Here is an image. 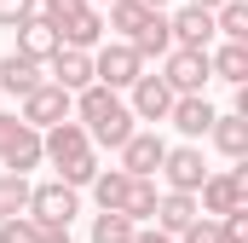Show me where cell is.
I'll return each instance as SVG.
<instances>
[{
  "instance_id": "6da1fadb",
  "label": "cell",
  "mask_w": 248,
  "mask_h": 243,
  "mask_svg": "<svg viewBox=\"0 0 248 243\" xmlns=\"http://www.w3.org/2000/svg\"><path fill=\"white\" fill-rule=\"evenodd\" d=\"M69 116L87 127L93 151H122L127 139L139 133L127 99H122V93H110V87H87V93H75V110H69Z\"/></svg>"
},
{
  "instance_id": "7a4b0ae2",
  "label": "cell",
  "mask_w": 248,
  "mask_h": 243,
  "mask_svg": "<svg viewBox=\"0 0 248 243\" xmlns=\"http://www.w3.org/2000/svg\"><path fill=\"white\" fill-rule=\"evenodd\" d=\"M23 214L35 220L41 238L69 232V220L81 214V191H69V185H58V180H41V185H29V208H23Z\"/></svg>"
},
{
  "instance_id": "3957f363",
  "label": "cell",
  "mask_w": 248,
  "mask_h": 243,
  "mask_svg": "<svg viewBox=\"0 0 248 243\" xmlns=\"http://www.w3.org/2000/svg\"><path fill=\"white\" fill-rule=\"evenodd\" d=\"M243 203H248V162L225 168V174H208L202 191H196V208H202L208 220H225V214L243 208Z\"/></svg>"
},
{
  "instance_id": "277c9868",
  "label": "cell",
  "mask_w": 248,
  "mask_h": 243,
  "mask_svg": "<svg viewBox=\"0 0 248 243\" xmlns=\"http://www.w3.org/2000/svg\"><path fill=\"white\" fill-rule=\"evenodd\" d=\"M162 81H168V93H173V99H202V93H208V81H214L208 52H185V47H173V52L162 58Z\"/></svg>"
},
{
  "instance_id": "5b68a950",
  "label": "cell",
  "mask_w": 248,
  "mask_h": 243,
  "mask_svg": "<svg viewBox=\"0 0 248 243\" xmlns=\"http://www.w3.org/2000/svg\"><path fill=\"white\" fill-rule=\"evenodd\" d=\"M139 75H144V64H139V52H133L127 41H104V47L93 52V81L110 87V93H127Z\"/></svg>"
},
{
  "instance_id": "8992f818",
  "label": "cell",
  "mask_w": 248,
  "mask_h": 243,
  "mask_svg": "<svg viewBox=\"0 0 248 243\" xmlns=\"http://www.w3.org/2000/svg\"><path fill=\"white\" fill-rule=\"evenodd\" d=\"M69 110H75V99H69L63 87H52V81H41L29 99H17V122H23V127H35V133H46V127L69 122Z\"/></svg>"
},
{
  "instance_id": "52a82bcc",
  "label": "cell",
  "mask_w": 248,
  "mask_h": 243,
  "mask_svg": "<svg viewBox=\"0 0 248 243\" xmlns=\"http://www.w3.org/2000/svg\"><path fill=\"white\" fill-rule=\"evenodd\" d=\"M116 156H122L116 168H122L127 180H156V168H162V156H168V139H162L156 127H139Z\"/></svg>"
},
{
  "instance_id": "ba28073f",
  "label": "cell",
  "mask_w": 248,
  "mask_h": 243,
  "mask_svg": "<svg viewBox=\"0 0 248 243\" xmlns=\"http://www.w3.org/2000/svg\"><path fill=\"white\" fill-rule=\"evenodd\" d=\"M156 174L168 180V191H185V197H196V191H202V180H208L202 145H168V156H162V168H156Z\"/></svg>"
},
{
  "instance_id": "9c48e42d",
  "label": "cell",
  "mask_w": 248,
  "mask_h": 243,
  "mask_svg": "<svg viewBox=\"0 0 248 243\" xmlns=\"http://www.w3.org/2000/svg\"><path fill=\"white\" fill-rule=\"evenodd\" d=\"M127 110H133V122H150V127H156V122H168V110H173V93H168V81L144 69V75L127 87Z\"/></svg>"
},
{
  "instance_id": "30bf717a",
  "label": "cell",
  "mask_w": 248,
  "mask_h": 243,
  "mask_svg": "<svg viewBox=\"0 0 248 243\" xmlns=\"http://www.w3.org/2000/svg\"><path fill=\"white\" fill-rule=\"evenodd\" d=\"M168 35H173V47H185V52H208V47H214V12L179 6V12L168 17Z\"/></svg>"
},
{
  "instance_id": "8fae6325",
  "label": "cell",
  "mask_w": 248,
  "mask_h": 243,
  "mask_svg": "<svg viewBox=\"0 0 248 243\" xmlns=\"http://www.w3.org/2000/svg\"><path fill=\"white\" fill-rule=\"evenodd\" d=\"M81 151H93V139H87V127L69 116V122H58V127H46L41 133V156L52 162V168H63V162H75Z\"/></svg>"
},
{
  "instance_id": "7c38bea8",
  "label": "cell",
  "mask_w": 248,
  "mask_h": 243,
  "mask_svg": "<svg viewBox=\"0 0 248 243\" xmlns=\"http://www.w3.org/2000/svg\"><path fill=\"white\" fill-rule=\"evenodd\" d=\"M12 52H23V58H35V64H52V58L63 52V41H58V29L35 12V17L17 23V47H12Z\"/></svg>"
},
{
  "instance_id": "4fadbf2b",
  "label": "cell",
  "mask_w": 248,
  "mask_h": 243,
  "mask_svg": "<svg viewBox=\"0 0 248 243\" xmlns=\"http://www.w3.org/2000/svg\"><path fill=\"white\" fill-rule=\"evenodd\" d=\"M46 81L63 87L69 99H75V93H87V87H98V81H93V52H69V47H63L58 58H52V75H46Z\"/></svg>"
},
{
  "instance_id": "5bb4252c",
  "label": "cell",
  "mask_w": 248,
  "mask_h": 243,
  "mask_svg": "<svg viewBox=\"0 0 248 243\" xmlns=\"http://www.w3.org/2000/svg\"><path fill=\"white\" fill-rule=\"evenodd\" d=\"M41 81H46V64L23 58V52H6V58H0V93H17V99H29Z\"/></svg>"
},
{
  "instance_id": "9a60e30c",
  "label": "cell",
  "mask_w": 248,
  "mask_h": 243,
  "mask_svg": "<svg viewBox=\"0 0 248 243\" xmlns=\"http://www.w3.org/2000/svg\"><path fill=\"white\" fill-rule=\"evenodd\" d=\"M104 35H110V29H104V12H98V6H87L75 23H63V29H58V41L69 47V52H98Z\"/></svg>"
},
{
  "instance_id": "2e32d148",
  "label": "cell",
  "mask_w": 248,
  "mask_h": 243,
  "mask_svg": "<svg viewBox=\"0 0 248 243\" xmlns=\"http://www.w3.org/2000/svg\"><path fill=\"white\" fill-rule=\"evenodd\" d=\"M214 104L208 99H173V110H168V122L185 133V145H196V139H208V127H214Z\"/></svg>"
},
{
  "instance_id": "e0dca14e",
  "label": "cell",
  "mask_w": 248,
  "mask_h": 243,
  "mask_svg": "<svg viewBox=\"0 0 248 243\" xmlns=\"http://www.w3.org/2000/svg\"><path fill=\"white\" fill-rule=\"evenodd\" d=\"M190 220H202V208H196V197L185 191H162L156 197V232H168V238H179Z\"/></svg>"
},
{
  "instance_id": "ac0fdd59",
  "label": "cell",
  "mask_w": 248,
  "mask_h": 243,
  "mask_svg": "<svg viewBox=\"0 0 248 243\" xmlns=\"http://www.w3.org/2000/svg\"><path fill=\"white\" fill-rule=\"evenodd\" d=\"M208 139H214V151H219V156L243 162V156H248V116H237V110L214 116V127H208Z\"/></svg>"
},
{
  "instance_id": "d6986e66",
  "label": "cell",
  "mask_w": 248,
  "mask_h": 243,
  "mask_svg": "<svg viewBox=\"0 0 248 243\" xmlns=\"http://www.w3.org/2000/svg\"><path fill=\"white\" fill-rule=\"evenodd\" d=\"M208 69H214V81L248 87V47H237V41H219V47H208Z\"/></svg>"
},
{
  "instance_id": "ffe728a7",
  "label": "cell",
  "mask_w": 248,
  "mask_h": 243,
  "mask_svg": "<svg viewBox=\"0 0 248 243\" xmlns=\"http://www.w3.org/2000/svg\"><path fill=\"white\" fill-rule=\"evenodd\" d=\"M150 17H156V12H150L144 0H110V6H104V29H116L122 41H133Z\"/></svg>"
},
{
  "instance_id": "44dd1931",
  "label": "cell",
  "mask_w": 248,
  "mask_h": 243,
  "mask_svg": "<svg viewBox=\"0 0 248 243\" xmlns=\"http://www.w3.org/2000/svg\"><path fill=\"white\" fill-rule=\"evenodd\" d=\"M127 47L139 52V64L168 58V52H173V35H168V12H156V17H150V23H144V29H139L133 41H127Z\"/></svg>"
},
{
  "instance_id": "7402d4cb",
  "label": "cell",
  "mask_w": 248,
  "mask_h": 243,
  "mask_svg": "<svg viewBox=\"0 0 248 243\" xmlns=\"http://www.w3.org/2000/svg\"><path fill=\"white\" fill-rule=\"evenodd\" d=\"M0 162H6V174H23V180H29V168H41V162H46V156H41V133H35V127H23V133L6 145V156H0Z\"/></svg>"
},
{
  "instance_id": "603a6c76",
  "label": "cell",
  "mask_w": 248,
  "mask_h": 243,
  "mask_svg": "<svg viewBox=\"0 0 248 243\" xmlns=\"http://www.w3.org/2000/svg\"><path fill=\"white\" fill-rule=\"evenodd\" d=\"M127 185H133V180H127L122 168H98V180L87 185L93 203H98V214H116V208H122V203H127Z\"/></svg>"
},
{
  "instance_id": "cb8c5ba5",
  "label": "cell",
  "mask_w": 248,
  "mask_h": 243,
  "mask_svg": "<svg viewBox=\"0 0 248 243\" xmlns=\"http://www.w3.org/2000/svg\"><path fill=\"white\" fill-rule=\"evenodd\" d=\"M156 197H162L156 180H133V185H127V203L116 208V214H127L133 226H150V220H156Z\"/></svg>"
},
{
  "instance_id": "d4e9b609",
  "label": "cell",
  "mask_w": 248,
  "mask_h": 243,
  "mask_svg": "<svg viewBox=\"0 0 248 243\" xmlns=\"http://www.w3.org/2000/svg\"><path fill=\"white\" fill-rule=\"evenodd\" d=\"M214 35H219V41L248 47V6H243V0H225V6L214 12Z\"/></svg>"
},
{
  "instance_id": "484cf974",
  "label": "cell",
  "mask_w": 248,
  "mask_h": 243,
  "mask_svg": "<svg viewBox=\"0 0 248 243\" xmlns=\"http://www.w3.org/2000/svg\"><path fill=\"white\" fill-rule=\"evenodd\" d=\"M98 168H104V162H98V151H81L75 162H63V168H58V185H69V191H87V185L98 180Z\"/></svg>"
},
{
  "instance_id": "4316f807",
  "label": "cell",
  "mask_w": 248,
  "mask_h": 243,
  "mask_svg": "<svg viewBox=\"0 0 248 243\" xmlns=\"http://www.w3.org/2000/svg\"><path fill=\"white\" fill-rule=\"evenodd\" d=\"M29 208V180L23 174H0V220H17Z\"/></svg>"
},
{
  "instance_id": "83f0119b",
  "label": "cell",
  "mask_w": 248,
  "mask_h": 243,
  "mask_svg": "<svg viewBox=\"0 0 248 243\" xmlns=\"http://www.w3.org/2000/svg\"><path fill=\"white\" fill-rule=\"evenodd\" d=\"M133 220L127 214H93V243H133Z\"/></svg>"
},
{
  "instance_id": "f1b7e54d",
  "label": "cell",
  "mask_w": 248,
  "mask_h": 243,
  "mask_svg": "<svg viewBox=\"0 0 248 243\" xmlns=\"http://www.w3.org/2000/svg\"><path fill=\"white\" fill-rule=\"evenodd\" d=\"M35 12H41V17H46L52 29H63V23H75V17L87 12V0H41Z\"/></svg>"
},
{
  "instance_id": "f546056e",
  "label": "cell",
  "mask_w": 248,
  "mask_h": 243,
  "mask_svg": "<svg viewBox=\"0 0 248 243\" xmlns=\"http://www.w3.org/2000/svg\"><path fill=\"white\" fill-rule=\"evenodd\" d=\"M173 243H225V232H219V220H208V214H202V220H190Z\"/></svg>"
},
{
  "instance_id": "4dcf8cb0",
  "label": "cell",
  "mask_w": 248,
  "mask_h": 243,
  "mask_svg": "<svg viewBox=\"0 0 248 243\" xmlns=\"http://www.w3.org/2000/svg\"><path fill=\"white\" fill-rule=\"evenodd\" d=\"M0 243H41V232L29 214H17V220H0Z\"/></svg>"
},
{
  "instance_id": "1f68e13d",
  "label": "cell",
  "mask_w": 248,
  "mask_h": 243,
  "mask_svg": "<svg viewBox=\"0 0 248 243\" xmlns=\"http://www.w3.org/2000/svg\"><path fill=\"white\" fill-rule=\"evenodd\" d=\"M23 17H35V0H0V29H17Z\"/></svg>"
},
{
  "instance_id": "d6a6232c",
  "label": "cell",
  "mask_w": 248,
  "mask_h": 243,
  "mask_svg": "<svg viewBox=\"0 0 248 243\" xmlns=\"http://www.w3.org/2000/svg\"><path fill=\"white\" fill-rule=\"evenodd\" d=\"M23 133V122H17V110H0V156H6V145Z\"/></svg>"
},
{
  "instance_id": "836d02e7",
  "label": "cell",
  "mask_w": 248,
  "mask_h": 243,
  "mask_svg": "<svg viewBox=\"0 0 248 243\" xmlns=\"http://www.w3.org/2000/svg\"><path fill=\"white\" fill-rule=\"evenodd\" d=\"M133 243H173V238H168V232H156V226H139V232H133Z\"/></svg>"
},
{
  "instance_id": "e575fe53",
  "label": "cell",
  "mask_w": 248,
  "mask_h": 243,
  "mask_svg": "<svg viewBox=\"0 0 248 243\" xmlns=\"http://www.w3.org/2000/svg\"><path fill=\"white\" fill-rule=\"evenodd\" d=\"M190 6H202V12H219V6H225V0H190Z\"/></svg>"
},
{
  "instance_id": "d590c367",
  "label": "cell",
  "mask_w": 248,
  "mask_h": 243,
  "mask_svg": "<svg viewBox=\"0 0 248 243\" xmlns=\"http://www.w3.org/2000/svg\"><path fill=\"white\" fill-rule=\"evenodd\" d=\"M41 243H69V232H52V238H41Z\"/></svg>"
},
{
  "instance_id": "8d00e7d4",
  "label": "cell",
  "mask_w": 248,
  "mask_h": 243,
  "mask_svg": "<svg viewBox=\"0 0 248 243\" xmlns=\"http://www.w3.org/2000/svg\"><path fill=\"white\" fill-rule=\"evenodd\" d=\"M144 6H150V12H162V6H168V0H144Z\"/></svg>"
},
{
  "instance_id": "74e56055",
  "label": "cell",
  "mask_w": 248,
  "mask_h": 243,
  "mask_svg": "<svg viewBox=\"0 0 248 243\" xmlns=\"http://www.w3.org/2000/svg\"><path fill=\"white\" fill-rule=\"evenodd\" d=\"M87 6H110V0H87Z\"/></svg>"
}]
</instances>
